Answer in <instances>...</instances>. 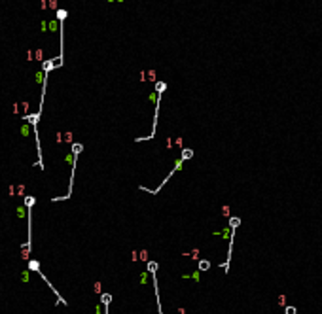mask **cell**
Instances as JSON below:
<instances>
[{
    "label": "cell",
    "instance_id": "8fae6325",
    "mask_svg": "<svg viewBox=\"0 0 322 314\" xmlns=\"http://www.w3.org/2000/svg\"><path fill=\"white\" fill-rule=\"evenodd\" d=\"M57 17H59V19L63 21L64 17H67V11H64V10H59V11H57Z\"/></svg>",
    "mask_w": 322,
    "mask_h": 314
},
{
    "label": "cell",
    "instance_id": "30bf717a",
    "mask_svg": "<svg viewBox=\"0 0 322 314\" xmlns=\"http://www.w3.org/2000/svg\"><path fill=\"white\" fill-rule=\"evenodd\" d=\"M53 65H55V62H53V61H49V62H46V65H44V70H46V72H49V70H53Z\"/></svg>",
    "mask_w": 322,
    "mask_h": 314
},
{
    "label": "cell",
    "instance_id": "5b68a950",
    "mask_svg": "<svg viewBox=\"0 0 322 314\" xmlns=\"http://www.w3.org/2000/svg\"><path fill=\"white\" fill-rule=\"evenodd\" d=\"M193 155V152L191 149H182V161H186V159H190V157Z\"/></svg>",
    "mask_w": 322,
    "mask_h": 314
},
{
    "label": "cell",
    "instance_id": "7a4b0ae2",
    "mask_svg": "<svg viewBox=\"0 0 322 314\" xmlns=\"http://www.w3.org/2000/svg\"><path fill=\"white\" fill-rule=\"evenodd\" d=\"M110 301H112V295H110V293H102V295H101V303H102V306L110 305Z\"/></svg>",
    "mask_w": 322,
    "mask_h": 314
},
{
    "label": "cell",
    "instance_id": "9c48e42d",
    "mask_svg": "<svg viewBox=\"0 0 322 314\" xmlns=\"http://www.w3.org/2000/svg\"><path fill=\"white\" fill-rule=\"evenodd\" d=\"M296 312H298L296 306H292V305L290 306H284V314H296Z\"/></svg>",
    "mask_w": 322,
    "mask_h": 314
},
{
    "label": "cell",
    "instance_id": "7c38bea8",
    "mask_svg": "<svg viewBox=\"0 0 322 314\" xmlns=\"http://www.w3.org/2000/svg\"><path fill=\"white\" fill-rule=\"evenodd\" d=\"M278 303L284 305V303H286V297H284V295H281V297H278Z\"/></svg>",
    "mask_w": 322,
    "mask_h": 314
},
{
    "label": "cell",
    "instance_id": "8992f818",
    "mask_svg": "<svg viewBox=\"0 0 322 314\" xmlns=\"http://www.w3.org/2000/svg\"><path fill=\"white\" fill-rule=\"evenodd\" d=\"M148 271L155 274V271H157V263H155V261H150V263H148Z\"/></svg>",
    "mask_w": 322,
    "mask_h": 314
},
{
    "label": "cell",
    "instance_id": "3957f363",
    "mask_svg": "<svg viewBox=\"0 0 322 314\" xmlns=\"http://www.w3.org/2000/svg\"><path fill=\"white\" fill-rule=\"evenodd\" d=\"M199 269H201V271H209L210 269V263L207 259H201V261H199Z\"/></svg>",
    "mask_w": 322,
    "mask_h": 314
},
{
    "label": "cell",
    "instance_id": "6da1fadb",
    "mask_svg": "<svg viewBox=\"0 0 322 314\" xmlns=\"http://www.w3.org/2000/svg\"><path fill=\"white\" fill-rule=\"evenodd\" d=\"M28 269H31V271H34V273H38V276H40V278H42V280H44V282L47 284V286H49V288H51V290H53V293L57 295V303H63V305H67V301H64V299L61 297V293H59V291H57V290H55V288L51 286V284H49V280H47V278L44 276V273H42V271H40V263H38L36 259H31V261H28Z\"/></svg>",
    "mask_w": 322,
    "mask_h": 314
},
{
    "label": "cell",
    "instance_id": "52a82bcc",
    "mask_svg": "<svg viewBox=\"0 0 322 314\" xmlns=\"http://www.w3.org/2000/svg\"><path fill=\"white\" fill-rule=\"evenodd\" d=\"M239 223H241V219H239V218H231V222H229V225H231V231L235 229V227H239Z\"/></svg>",
    "mask_w": 322,
    "mask_h": 314
},
{
    "label": "cell",
    "instance_id": "277c9868",
    "mask_svg": "<svg viewBox=\"0 0 322 314\" xmlns=\"http://www.w3.org/2000/svg\"><path fill=\"white\" fill-rule=\"evenodd\" d=\"M82 149H83V146H82V144H74V146H72V155H74V157H78V153H80Z\"/></svg>",
    "mask_w": 322,
    "mask_h": 314
},
{
    "label": "cell",
    "instance_id": "ba28073f",
    "mask_svg": "<svg viewBox=\"0 0 322 314\" xmlns=\"http://www.w3.org/2000/svg\"><path fill=\"white\" fill-rule=\"evenodd\" d=\"M25 204H27V208H32V204H34V197H25Z\"/></svg>",
    "mask_w": 322,
    "mask_h": 314
}]
</instances>
